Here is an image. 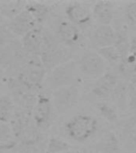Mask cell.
Here are the masks:
<instances>
[{
	"label": "cell",
	"mask_w": 136,
	"mask_h": 153,
	"mask_svg": "<svg viewBox=\"0 0 136 153\" xmlns=\"http://www.w3.org/2000/svg\"><path fill=\"white\" fill-rule=\"evenodd\" d=\"M43 136L40 132V129L38 128L34 124H30L18 138L19 145L23 148L43 145Z\"/></svg>",
	"instance_id": "cell-15"
},
{
	"label": "cell",
	"mask_w": 136,
	"mask_h": 153,
	"mask_svg": "<svg viewBox=\"0 0 136 153\" xmlns=\"http://www.w3.org/2000/svg\"><path fill=\"white\" fill-rule=\"evenodd\" d=\"M65 132L68 138L77 142H85L93 137L98 130L95 117L86 113H79L70 118L65 124Z\"/></svg>",
	"instance_id": "cell-2"
},
{
	"label": "cell",
	"mask_w": 136,
	"mask_h": 153,
	"mask_svg": "<svg viewBox=\"0 0 136 153\" xmlns=\"http://www.w3.org/2000/svg\"><path fill=\"white\" fill-rule=\"evenodd\" d=\"M26 2L2 1L0 2V14L3 18L11 20L25 9Z\"/></svg>",
	"instance_id": "cell-20"
},
{
	"label": "cell",
	"mask_w": 136,
	"mask_h": 153,
	"mask_svg": "<svg viewBox=\"0 0 136 153\" xmlns=\"http://www.w3.org/2000/svg\"><path fill=\"white\" fill-rule=\"evenodd\" d=\"M47 74L39 56L27 54L22 62L16 78L27 88L37 92L43 86Z\"/></svg>",
	"instance_id": "cell-1"
},
{
	"label": "cell",
	"mask_w": 136,
	"mask_h": 153,
	"mask_svg": "<svg viewBox=\"0 0 136 153\" xmlns=\"http://www.w3.org/2000/svg\"><path fill=\"white\" fill-rule=\"evenodd\" d=\"M43 30L44 28L38 26L22 38V47L27 54L39 55L43 45Z\"/></svg>",
	"instance_id": "cell-11"
},
{
	"label": "cell",
	"mask_w": 136,
	"mask_h": 153,
	"mask_svg": "<svg viewBox=\"0 0 136 153\" xmlns=\"http://www.w3.org/2000/svg\"><path fill=\"white\" fill-rule=\"evenodd\" d=\"M2 22H3V17L2 16V14H0V26H2Z\"/></svg>",
	"instance_id": "cell-29"
},
{
	"label": "cell",
	"mask_w": 136,
	"mask_h": 153,
	"mask_svg": "<svg viewBox=\"0 0 136 153\" xmlns=\"http://www.w3.org/2000/svg\"><path fill=\"white\" fill-rule=\"evenodd\" d=\"M115 30L110 25H101L95 29L92 34L94 45L98 49L114 45Z\"/></svg>",
	"instance_id": "cell-14"
},
{
	"label": "cell",
	"mask_w": 136,
	"mask_h": 153,
	"mask_svg": "<svg viewBox=\"0 0 136 153\" xmlns=\"http://www.w3.org/2000/svg\"><path fill=\"white\" fill-rule=\"evenodd\" d=\"M114 45L119 52L122 57V61L129 55L130 50H131V40L127 30H125L124 29H119L115 30V39Z\"/></svg>",
	"instance_id": "cell-21"
},
{
	"label": "cell",
	"mask_w": 136,
	"mask_h": 153,
	"mask_svg": "<svg viewBox=\"0 0 136 153\" xmlns=\"http://www.w3.org/2000/svg\"><path fill=\"white\" fill-rule=\"evenodd\" d=\"M96 153H120L121 145L117 135L108 131L103 135L95 145Z\"/></svg>",
	"instance_id": "cell-16"
},
{
	"label": "cell",
	"mask_w": 136,
	"mask_h": 153,
	"mask_svg": "<svg viewBox=\"0 0 136 153\" xmlns=\"http://www.w3.org/2000/svg\"><path fill=\"white\" fill-rule=\"evenodd\" d=\"M93 18L101 25H110L115 16V7L110 1H98L92 7Z\"/></svg>",
	"instance_id": "cell-13"
},
{
	"label": "cell",
	"mask_w": 136,
	"mask_h": 153,
	"mask_svg": "<svg viewBox=\"0 0 136 153\" xmlns=\"http://www.w3.org/2000/svg\"><path fill=\"white\" fill-rule=\"evenodd\" d=\"M98 53L105 60L106 62H108L110 64H116L119 62L120 63L122 61L119 52L114 45L98 49Z\"/></svg>",
	"instance_id": "cell-25"
},
{
	"label": "cell",
	"mask_w": 136,
	"mask_h": 153,
	"mask_svg": "<svg viewBox=\"0 0 136 153\" xmlns=\"http://www.w3.org/2000/svg\"><path fill=\"white\" fill-rule=\"evenodd\" d=\"M19 144L18 139L13 133L11 127L0 123V150H11Z\"/></svg>",
	"instance_id": "cell-19"
},
{
	"label": "cell",
	"mask_w": 136,
	"mask_h": 153,
	"mask_svg": "<svg viewBox=\"0 0 136 153\" xmlns=\"http://www.w3.org/2000/svg\"><path fill=\"white\" fill-rule=\"evenodd\" d=\"M81 96V88L79 84L58 88L53 92V105L59 113H64L79 103Z\"/></svg>",
	"instance_id": "cell-4"
},
{
	"label": "cell",
	"mask_w": 136,
	"mask_h": 153,
	"mask_svg": "<svg viewBox=\"0 0 136 153\" xmlns=\"http://www.w3.org/2000/svg\"><path fill=\"white\" fill-rule=\"evenodd\" d=\"M65 14L68 21L79 28L88 26L94 19L92 9L83 2L69 3L65 8Z\"/></svg>",
	"instance_id": "cell-8"
},
{
	"label": "cell",
	"mask_w": 136,
	"mask_h": 153,
	"mask_svg": "<svg viewBox=\"0 0 136 153\" xmlns=\"http://www.w3.org/2000/svg\"><path fill=\"white\" fill-rule=\"evenodd\" d=\"M8 88L12 100L19 105V108L32 112L38 97L37 92L27 88L17 78L10 79Z\"/></svg>",
	"instance_id": "cell-5"
},
{
	"label": "cell",
	"mask_w": 136,
	"mask_h": 153,
	"mask_svg": "<svg viewBox=\"0 0 136 153\" xmlns=\"http://www.w3.org/2000/svg\"><path fill=\"white\" fill-rule=\"evenodd\" d=\"M119 82L116 74L112 72L107 71L103 76L97 79L91 89V93L98 98L107 97L112 95Z\"/></svg>",
	"instance_id": "cell-10"
},
{
	"label": "cell",
	"mask_w": 136,
	"mask_h": 153,
	"mask_svg": "<svg viewBox=\"0 0 136 153\" xmlns=\"http://www.w3.org/2000/svg\"><path fill=\"white\" fill-rule=\"evenodd\" d=\"M25 9L33 16L38 25L46 21L50 12V6L38 2H27Z\"/></svg>",
	"instance_id": "cell-18"
},
{
	"label": "cell",
	"mask_w": 136,
	"mask_h": 153,
	"mask_svg": "<svg viewBox=\"0 0 136 153\" xmlns=\"http://www.w3.org/2000/svg\"><path fill=\"white\" fill-rule=\"evenodd\" d=\"M95 153H96V152H95Z\"/></svg>",
	"instance_id": "cell-31"
},
{
	"label": "cell",
	"mask_w": 136,
	"mask_h": 153,
	"mask_svg": "<svg viewBox=\"0 0 136 153\" xmlns=\"http://www.w3.org/2000/svg\"><path fill=\"white\" fill-rule=\"evenodd\" d=\"M8 26L9 30L12 33L23 38L25 34L38 26V23L33 16L26 9H24L14 19L10 20Z\"/></svg>",
	"instance_id": "cell-9"
},
{
	"label": "cell",
	"mask_w": 136,
	"mask_h": 153,
	"mask_svg": "<svg viewBox=\"0 0 136 153\" xmlns=\"http://www.w3.org/2000/svg\"><path fill=\"white\" fill-rule=\"evenodd\" d=\"M79 71L88 78H99L107 72V62L98 53H86L78 62Z\"/></svg>",
	"instance_id": "cell-6"
},
{
	"label": "cell",
	"mask_w": 136,
	"mask_h": 153,
	"mask_svg": "<svg viewBox=\"0 0 136 153\" xmlns=\"http://www.w3.org/2000/svg\"><path fill=\"white\" fill-rule=\"evenodd\" d=\"M0 83H1V74H0Z\"/></svg>",
	"instance_id": "cell-30"
},
{
	"label": "cell",
	"mask_w": 136,
	"mask_h": 153,
	"mask_svg": "<svg viewBox=\"0 0 136 153\" xmlns=\"http://www.w3.org/2000/svg\"><path fill=\"white\" fill-rule=\"evenodd\" d=\"M79 74L78 62L71 60L49 72L45 81L48 87L55 91L58 88L78 83Z\"/></svg>",
	"instance_id": "cell-3"
},
{
	"label": "cell",
	"mask_w": 136,
	"mask_h": 153,
	"mask_svg": "<svg viewBox=\"0 0 136 153\" xmlns=\"http://www.w3.org/2000/svg\"><path fill=\"white\" fill-rule=\"evenodd\" d=\"M62 153H82V152H80V151L72 149V150L68 151V152H62Z\"/></svg>",
	"instance_id": "cell-28"
},
{
	"label": "cell",
	"mask_w": 136,
	"mask_h": 153,
	"mask_svg": "<svg viewBox=\"0 0 136 153\" xmlns=\"http://www.w3.org/2000/svg\"><path fill=\"white\" fill-rule=\"evenodd\" d=\"M53 108L54 105L50 97L43 93H38L32 111L34 124L38 128H45L49 126L52 119Z\"/></svg>",
	"instance_id": "cell-7"
},
{
	"label": "cell",
	"mask_w": 136,
	"mask_h": 153,
	"mask_svg": "<svg viewBox=\"0 0 136 153\" xmlns=\"http://www.w3.org/2000/svg\"><path fill=\"white\" fill-rule=\"evenodd\" d=\"M97 110L103 119L107 122L115 123L119 119V112L117 107L111 103L101 101L96 105Z\"/></svg>",
	"instance_id": "cell-24"
},
{
	"label": "cell",
	"mask_w": 136,
	"mask_h": 153,
	"mask_svg": "<svg viewBox=\"0 0 136 153\" xmlns=\"http://www.w3.org/2000/svg\"><path fill=\"white\" fill-rule=\"evenodd\" d=\"M7 31L3 30L2 29V26H0V46L5 44L7 41Z\"/></svg>",
	"instance_id": "cell-27"
},
{
	"label": "cell",
	"mask_w": 136,
	"mask_h": 153,
	"mask_svg": "<svg viewBox=\"0 0 136 153\" xmlns=\"http://www.w3.org/2000/svg\"><path fill=\"white\" fill-rule=\"evenodd\" d=\"M31 119H32V112L21 108L15 110L14 116L10 122V127L17 139L19 138L24 130L31 124Z\"/></svg>",
	"instance_id": "cell-17"
},
{
	"label": "cell",
	"mask_w": 136,
	"mask_h": 153,
	"mask_svg": "<svg viewBox=\"0 0 136 153\" xmlns=\"http://www.w3.org/2000/svg\"><path fill=\"white\" fill-rule=\"evenodd\" d=\"M15 110L16 108L14 106V102L11 97L7 95L0 97V123H10Z\"/></svg>",
	"instance_id": "cell-22"
},
{
	"label": "cell",
	"mask_w": 136,
	"mask_h": 153,
	"mask_svg": "<svg viewBox=\"0 0 136 153\" xmlns=\"http://www.w3.org/2000/svg\"><path fill=\"white\" fill-rule=\"evenodd\" d=\"M125 14L130 25L136 26V1L127 3L125 7Z\"/></svg>",
	"instance_id": "cell-26"
},
{
	"label": "cell",
	"mask_w": 136,
	"mask_h": 153,
	"mask_svg": "<svg viewBox=\"0 0 136 153\" xmlns=\"http://www.w3.org/2000/svg\"><path fill=\"white\" fill-rule=\"evenodd\" d=\"M72 149V145L69 142L59 136H52L46 144L45 153H62Z\"/></svg>",
	"instance_id": "cell-23"
},
{
	"label": "cell",
	"mask_w": 136,
	"mask_h": 153,
	"mask_svg": "<svg viewBox=\"0 0 136 153\" xmlns=\"http://www.w3.org/2000/svg\"><path fill=\"white\" fill-rule=\"evenodd\" d=\"M56 36L62 44L68 46L75 45L81 38V32L78 26L69 21H61L56 29Z\"/></svg>",
	"instance_id": "cell-12"
}]
</instances>
